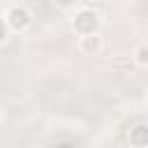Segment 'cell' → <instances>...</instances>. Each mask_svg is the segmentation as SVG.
<instances>
[{
  "label": "cell",
  "instance_id": "cell-1",
  "mask_svg": "<svg viewBox=\"0 0 148 148\" xmlns=\"http://www.w3.org/2000/svg\"><path fill=\"white\" fill-rule=\"evenodd\" d=\"M72 28H74V32L81 35V37L97 35V30H99V14H97L92 7L83 5V7L74 14V18H72Z\"/></svg>",
  "mask_w": 148,
  "mask_h": 148
},
{
  "label": "cell",
  "instance_id": "cell-2",
  "mask_svg": "<svg viewBox=\"0 0 148 148\" xmlns=\"http://www.w3.org/2000/svg\"><path fill=\"white\" fill-rule=\"evenodd\" d=\"M5 23L9 30H16V32H23L25 28H30L32 23V14L23 7V5H12L5 14Z\"/></svg>",
  "mask_w": 148,
  "mask_h": 148
},
{
  "label": "cell",
  "instance_id": "cell-3",
  "mask_svg": "<svg viewBox=\"0 0 148 148\" xmlns=\"http://www.w3.org/2000/svg\"><path fill=\"white\" fill-rule=\"evenodd\" d=\"M127 139H130V146H134V148H146V146H148V125H146V123H136L134 127H130Z\"/></svg>",
  "mask_w": 148,
  "mask_h": 148
},
{
  "label": "cell",
  "instance_id": "cell-4",
  "mask_svg": "<svg viewBox=\"0 0 148 148\" xmlns=\"http://www.w3.org/2000/svg\"><path fill=\"white\" fill-rule=\"evenodd\" d=\"M81 51L88 53V56H97L102 51V37L99 35H88V37H81Z\"/></svg>",
  "mask_w": 148,
  "mask_h": 148
},
{
  "label": "cell",
  "instance_id": "cell-5",
  "mask_svg": "<svg viewBox=\"0 0 148 148\" xmlns=\"http://www.w3.org/2000/svg\"><path fill=\"white\" fill-rule=\"evenodd\" d=\"M134 60H136L139 65H148V46H139V49L134 51Z\"/></svg>",
  "mask_w": 148,
  "mask_h": 148
},
{
  "label": "cell",
  "instance_id": "cell-6",
  "mask_svg": "<svg viewBox=\"0 0 148 148\" xmlns=\"http://www.w3.org/2000/svg\"><path fill=\"white\" fill-rule=\"evenodd\" d=\"M7 32H9V28H7V23H5V16H0V44L7 39Z\"/></svg>",
  "mask_w": 148,
  "mask_h": 148
},
{
  "label": "cell",
  "instance_id": "cell-7",
  "mask_svg": "<svg viewBox=\"0 0 148 148\" xmlns=\"http://www.w3.org/2000/svg\"><path fill=\"white\" fill-rule=\"evenodd\" d=\"M146 102H148V90H146Z\"/></svg>",
  "mask_w": 148,
  "mask_h": 148
},
{
  "label": "cell",
  "instance_id": "cell-8",
  "mask_svg": "<svg viewBox=\"0 0 148 148\" xmlns=\"http://www.w3.org/2000/svg\"><path fill=\"white\" fill-rule=\"evenodd\" d=\"M0 120H2V111H0Z\"/></svg>",
  "mask_w": 148,
  "mask_h": 148
}]
</instances>
